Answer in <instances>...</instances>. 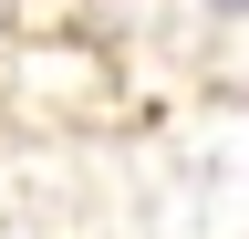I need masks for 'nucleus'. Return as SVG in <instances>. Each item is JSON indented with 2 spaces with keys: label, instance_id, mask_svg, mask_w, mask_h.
Instances as JSON below:
<instances>
[{
  "label": "nucleus",
  "instance_id": "1",
  "mask_svg": "<svg viewBox=\"0 0 249 239\" xmlns=\"http://www.w3.org/2000/svg\"><path fill=\"white\" fill-rule=\"evenodd\" d=\"M218 11H249V0H218Z\"/></svg>",
  "mask_w": 249,
  "mask_h": 239
}]
</instances>
